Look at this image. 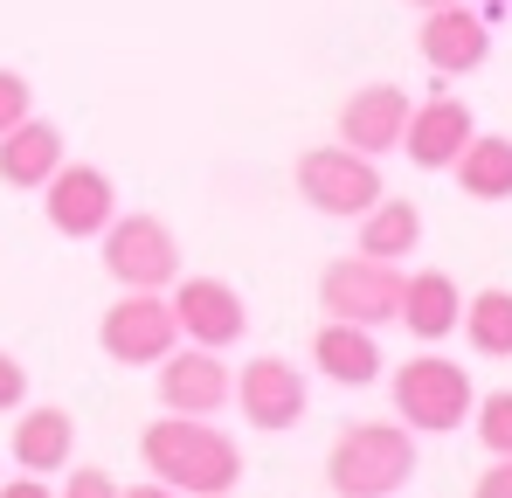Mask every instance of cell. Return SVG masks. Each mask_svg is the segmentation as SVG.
<instances>
[{
  "mask_svg": "<svg viewBox=\"0 0 512 498\" xmlns=\"http://www.w3.org/2000/svg\"><path fill=\"white\" fill-rule=\"evenodd\" d=\"M471 422H478V443H485L492 457H512V395H485V402L471 409Z\"/></svg>",
  "mask_w": 512,
  "mask_h": 498,
  "instance_id": "obj_22",
  "label": "cell"
},
{
  "mask_svg": "<svg viewBox=\"0 0 512 498\" xmlns=\"http://www.w3.org/2000/svg\"><path fill=\"white\" fill-rule=\"evenodd\" d=\"M97 346L118 360V367H160L173 346H180V326H173V305L160 291H125L104 326H97Z\"/></svg>",
  "mask_w": 512,
  "mask_h": 498,
  "instance_id": "obj_7",
  "label": "cell"
},
{
  "mask_svg": "<svg viewBox=\"0 0 512 498\" xmlns=\"http://www.w3.org/2000/svg\"><path fill=\"white\" fill-rule=\"evenodd\" d=\"M395 319L416 332L423 346L450 339L457 319H464V291H457V277H450V270H416V277L402 284V312H395Z\"/></svg>",
  "mask_w": 512,
  "mask_h": 498,
  "instance_id": "obj_16",
  "label": "cell"
},
{
  "mask_svg": "<svg viewBox=\"0 0 512 498\" xmlns=\"http://www.w3.org/2000/svg\"><path fill=\"white\" fill-rule=\"evenodd\" d=\"M478 409V388H471V374L457 367V360H443V353H416V360H402L395 367V415L409 422V429H423V436H450V429H464Z\"/></svg>",
  "mask_w": 512,
  "mask_h": 498,
  "instance_id": "obj_3",
  "label": "cell"
},
{
  "mask_svg": "<svg viewBox=\"0 0 512 498\" xmlns=\"http://www.w3.org/2000/svg\"><path fill=\"white\" fill-rule=\"evenodd\" d=\"M56 498H118V485H111V471H70V485Z\"/></svg>",
  "mask_w": 512,
  "mask_h": 498,
  "instance_id": "obj_25",
  "label": "cell"
},
{
  "mask_svg": "<svg viewBox=\"0 0 512 498\" xmlns=\"http://www.w3.org/2000/svg\"><path fill=\"white\" fill-rule=\"evenodd\" d=\"M416 49L436 77H471L485 56H492V21L471 14L464 0L450 7H423V28H416Z\"/></svg>",
  "mask_w": 512,
  "mask_h": 498,
  "instance_id": "obj_9",
  "label": "cell"
},
{
  "mask_svg": "<svg viewBox=\"0 0 512 498\" xmlns=\"http://www.w3.org/2000/svg\"><path fill=\"white\" fill-rule=\"evenodd\" d=\"M236 402H243V415L256 429H298L305 422V374L291 360L263 353V360H250L236 374Z\"/></svg>",
  "mask_w": 512,
  "mask_h": 498,
  "instance_id": "obj_14",
  "label": "cell"
},
{
  "mask_svg": "<svg viewBox=\"0 0 512 498\" xmlns=\"http://www.w3.org/2000/svg\"><path fill=\"white\" fill-rule=\"evenodd\" d=\"M70 450H77V422H70V409H28L14 415V464L21 471H63L70 464Z\"/></svg>",
  "mask_w": 512,
  "mask_h": 498,
  "instance_id": "obj_18",
  "label": "cell"
},
{
  "mask_svg": "<svg viewBox=\"0 0 512 498\" xmlns=\"http://www.w3.org/2000/svg\"><path fill=\"white\" fill-rule=\"evenodd\" d=\"M423 243V208L402 201V194H381L367 215H360V256H381V263H402L409 249Z\"/></svg>",
  "mask_w": 512,
  "mask_h": 498,
  "instance_id": "obj_19",
  "label": "cell"
},
{
  "mask_svg": "<svg viewBox=\"0 0 512 498\" xmlns=\"http://www.w3.org/2000/svg\"><path fill=\"white\" fill-rule=\"evenodd\" d=\"M222 498H229V492H222Z\"/></svg>",
  "mask_w": 512,
  "mask_h": 498,
  "instance_id": "obj_30",
  "label": "cell"
},
{
  "mask_svg": "<svg viewBox=\"0 0 512 498\" xmlns=\"http://www.w3.org/2000/svg\"><path fill=\"white\" fill-rule=\"evenodd\" d=\"M326 478L340 498H395L416 478V429L409 422H346L326 450Z\"/></svg>",
  "mask_w": 512,
  "mask_h": 498,
  "instance_id": "obj_2",
  "label": "cell"
},
{
  "mask_svg": "<svg viewBox=\"0 0 512 498\" xmlns=\"http://www.w3.org/2000/svg\"><path fill=\"white\" fill-rule=\"evenodd\" d=\"M21 402H28V367L14 353H0V415H14Z\"/></svg>",
  "mask_w": 512,
  "mask_h": 498,
  "instance_id": "obj_24",
  "label": "cell"
},
{
  "mask_svg": "<svg viewBox=\"0 0 512 498\" xmlns=\"http://www.w3.org/2000/svg\"><path fill=\"white\" fill-rule=\"evenodd\" d=\"M229 395H236V374L222 367L215 346H173L160 360V402H167V415H222Z\"/></svg>",
  "mask_w": 512,
  "mask_h": 498,
  "instance_id": "obj_11",
  "label": "cell"
},
{
  "mask_svg": "<svg viewBox=\"0 0 512 498\" xmlns=\"http://www.w3.org/2000/svg\"><path fill=\"white\" fill-rule=\"evenodd\" d=\"M118 498H180V492H173V485H160V478H153V485H132V492H118Z\"/></svg>",
  "mask_w": 512,
  "mask_h": 498,
  "instance_id": "obj_28",
  "label": "cell"
},
{
  "mask_svg": "<svg viewBox=\"0 0 512 498\" xmlns=\"http://www.w3.org/2000/svg\"><path fill=\"white\" fill-rule=\"evenodd\" d=\"M28 111H35V90H28V77H21V70H0V139H7V132H14Z\"/></svg>",
  "mask_w": 512,
  "mask_h": 498,
  "instance_id": "obj_23",
  "label": "cell"
},
{
  "mask_svg": "<svg viewBox=\"0 0 512 498\" xmlns=\"http://www.w3.org/2000/svg\"><path fill=\"white\" fill-rule=\"evenodd\" d=\"M457 187L471 194V201H512V139L499 132H471V146L457 153Z\"/></svg>",
  "mask_w": 512,
  "mask_h": 498,
  "instance_id": "obj_20",
  "label": "cell"
},
{
  "mask_svg": "<svg viewBox=\"0 0 512 498\" xmlns=\"http://www.w3.org/2000/svg\"><path fill=\"white\" fill-rule=\"evenodd\" d=\"M471 132H478L471 104L450 97V90H436L429 104L409 111V125H402V153L423 166V173H443V166H457V153L471 146Z\"/></svg>",
  "mask_w": 512,
  "mask_h": 498,
  "instance_id": "obj_13",
  "label": "cell"
},
{
  "mask_svg": "<svg viewBox=\"0 0 512 498\" xmlns=\"http://www.w3.org/2000/svg\"><path fill=\"white\" fill-rule=\"evenodd\" d=\"M471 498H512V457H492V471L478 478V492Z\"/></svg>",
  "mask_w": 512,
  "mask_h": 498,
  "instance_id": "obj_26",
  "label": "cell"
},
{
  "mask_svg": "<svg viewBox=\"0 0 512 498\" xmlns=\"http://www.w3.org/2000/svg\"><path fill=\"white\" fill-rule=\"evenodd\" d=\"M0 498H56V492H49V485H42V478L28 471V478H14V485H0Z\"/></svg>",
  "mask_w": 512,
  "mask_h": 498,
  "instance_id": "obj_27",
  "label": "cell"
},
{
  "mask_svg": "<svg viewBox=\"0 0 512 498\" xmlns=\"http://www.w3.org/2000/svg\"><path fill=\"white\" fill-rule=\"evenodd\" d=\"M173 305V326L187 332L194 346H236L250 332V312H243V291L222 284V277H180V291L167 298Z\"/></svg>",
  "mask_w": 512,
  "mask_h": 498,
  "instance_id": "obj_10",
  "label": "cell"
},
{
  "mask_svg": "<svg viewBox=\"0 0 512 498\" xmlns=\"http://www.w3.org/2000/svg\"><path fill=\"white\" fill-rule=\"evenodd\" d=\"M312 360H319V374H326V381H340V388H367V381H381V346H374V326L326 319L319 339H312Z\"/></svg>",
  "mask_w": 512,
  "mask_h": 498,
  "instance_id": "obj_17",
  "label": "cell"
},
{
  "mask_svg": "<svg viewBox=\"0 0 512 498\" xmlns=\"http://www.w3.org/2000/svg\"><path fill=\"white\" fill-rule=\"evenodd\" d=\"M63 166V132L49 125V118H21L7 139H0V180L7 187H21V194H35V187H49V173Z\"/></svg>",
  "mask_w": 512,
  "mask_h": 498,
  "instance_id": "obj_15",
  "label": "cell"
},
{
  "mask_svg": "<svg viewBox=\"0 0 512 498\" xmlns=\"http://www.w3.org/2000/svg\"><path fill=\"white\" fill-rule=\"evenodd\" d=\"M409 111H416V97H409L402 83H360V90L340 104V146L367 153V160L395 153V146H402Z\"/></svg>",
  "mask_w": 512,
  "mask_h": 498,
  "instance_id": "obj_12",
  "label": "cell"
},
{
  "mask_svg": "<svg viewBox=\"0 0 512 498\" xmlns=\"http://www.w3.org/2000/svg\"><path fill=\"white\" fill-rule=\"evenodd\" d=\"M416 7H450V0H416Z\"/></svg>",
  "mask_w": 512,
  "mask_h": 498,
  "instance_id": "obj_29",
  "label": "cell"
},
{
  "mask_svg": "<svg viewBox=\"0 0 512 498\" xmlns=\"http://www.w3.org/2000/svg\"><path fill=\"white\" fill-rule=\"evenodd\" d=\"M464 339L485 353V360H512V291H478V298H464Z\"/></svg>",
  "mask_w": 512,
  "mask_h": 498,
  "instance_id": "obj_21",
  "label": "cell"
},
{
  "mask_svg": "<svg viewBox=\"0 0 512 498\" xmlns=\"http://www.w3.org/2000/svg\"><path fill=\"white\" fill-rule=\"evenodd\" d=\"M104 270L125 291H167L180 277V243L160 215H111L104 229Z\"/></svg>",
  "mask_w": 512,
  "mask_h": 498,
  "instance_id": "obj_6",
  "label": "cell"
},
{
  "mask_svg": "<svg viewBox=\"0 0 512 498\" xmlns=\"http://www.w3.org/2000/svg\"><path fill=\"white\" fill-rule=\"evenodd\" d=\"M139 457H146V471L160 485H173L187 498H222V492H236V478H243V450L208 415H160L146 429Z\"/></svg>",
  "mask_w": 512,
  "mask_h": 498,
  "instance_id": "obj_1",
  "label": "cell"
},
{
  "mask_svg": "<svg viewBox=\"0 0 512 498\" xmlns=\"http://www.w3.org/2000/svg\"><path fill=\"white\" fill-rule=\"evenodd\" d=\"M402 263H381V256H340L319 270V305L326 319H346V326H395L402 312Z\"/></svg>",
  "mask_w": 512,
  "mask_h": 498,
  "instance_id": "obj_4",
  "label": "cell"
},
{
  "mask_svg": "<svg viewBox=\"0 0 512 498\" xmlns=\"http://www.w3.org/2000/svg\"><path fill=\"white\" fill-rule=\"evenodd\" d=\"M42 208H49V229L56 236H104L111 229V215H118V187H111V173L104 166H56L49 173V187H42Z\"/></svg>",
  "mask_w": 512,
  "mask_h": 498,
  "instance_id": "obj_8",
  "label": "cell"
},
{
  "mask_svg": "<svg viewBox=\"0 0 512 498\" xmlns=\"http://www.w3.org/2000/svg\"><path fill=\"white\" fill-rule=\"evenodd\" d=\"M298 194L319 215H333V222H360L388 187H381V166L367 160V153H353V146H312L298 160Z\"/></svg>",
  "mask_w": 512,
  "mask_h": 498,
  "instance_id": "obj_5",
  "label": "cell"
}]
</instances>
